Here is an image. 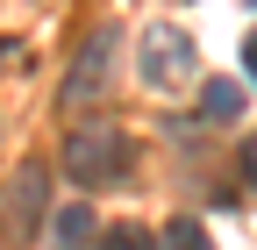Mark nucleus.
<instances>
[{"label":"nucleus","instance_id":"10","mask_svg":"<svg viewBox=\"0 0 257 250\" xmlns=\"http://www.w3.org/2000/svg\"><path fill=\"white\" fill-rule=\"evenodd\" d=\"M243 172H250V186H257V136L243 143Z\"/></svg>","mask_w":257,"mask_h":250},{"label":"nucleus","instance_id":"6","mask_svg":"<svg viewBox=\"0 0 257 250\" xmlns=\"http://www.w3.org/2000/svg\"><path fill=\"white\" fill-rule=\"evenodd\" d=\"M100 250H165L143 222H114V229H100Z\"/></svg>","mask_w":257,"mask_h":250},{"label":"nucleus","instance_id":"2","mask_svg":"<svg viewBox=\"0 0 257 250\" xmlns=\"http://www.w3.org/2000/svg\"><path fill=\"white\" fill-rule=\"evenodd\" d=\"M64 172H72L79 186H114L128 172V136L121 129H79L72 143H64Z\"/></svg>","mask_w":257,"mask_h":250},{"label":"nucleus","instance_id":"9","mask_svg":"<svg viewBox=\"0 0 257 250\" xmlns=\"http://www.w3.org/2000/svg\"><path fill=\"white\" fill-rule=\"evenodd\" d=\"M243 72L257 79V29H250V36H243Z\"/></svg>","mask_w":257,"mask_h":250},{"label":"nucleus","instance_id":"1","mask_svg":"<svg viewBox=\"0 0 257 250\" xmlns=\"http://www.w3.org/2000/svg\"><path fill=\"white\" fill-rule=\"evenodd\" d=\"M136 72H143L150 93H179V86H193V72H200V50H193V36L172 29V22H143Z\"/></svg>","mask_w":257,"mask_h":250},{"label":"nucleus","instance_id":"4","mask_svg":"<svg viewBox=\"0 0 257 250\" xmlns=\"http://www.w3.org/2000/svg\"><path fill=\"white\" fill-rule=\"evenodd\" d=\"M43 193H50V172H43V165H22L15 186H8V236H15V243L43 222Z\"/></svg>","mask_w":257,"mask_h":250},{"label":"nucleus","instance_id":"5","mask_svg":"<svg viewBox=\"0 0 257 250\" xmlns=\"http://www.w3.org/2000/svg\"><path fill=\"white\" fill-rule=\"evenodd\" d=\"M200 107H207V121H236L243 114V86L236 79H207L200 86Z\"/></svg>","mask_w":257,"mask_h":250},{"label":"nucleus","instance_id":"7","mask_svg":"<svg viewBox=\"0 0 257 250\" xmlns=\"http://www.w3.org/2000/svg\"><path fill=\"white\" fill-rule=\"evenodd\" d=\"M86 236H93V207H64V214H57V243H64V250H79Z\"/></svg>","mask_w":257,"mask_h":250},{"label":"nucleus","instance_id":"8","mask_svg":"<svg viewBox=\"0 0 257 250\" xmlns=\"http://www.w3.org/2000/svg\"><path fill=\"white\" fill-rule=\"evenodd\" d=\"M165 250H214V243H207V229L193 222V214H179V222L165 229Z\"/></svg>","mask_w":257,"mask_h":250},{"label":"nucleus","instance_id":"3","mask_svg":"<svg viewBox=\"0 0 257 250\" xmlns=\"http://www.w3.org/2000/svg\"><path fill=\"white\" fill-rule=\"evenodd\" d=\"M107 65H114V29H93V43L79 50V65H72V86H64V114H79L86 100L107 93Z\"/></svg>","mask_w":257,"mask_h":250}]
</instances>
